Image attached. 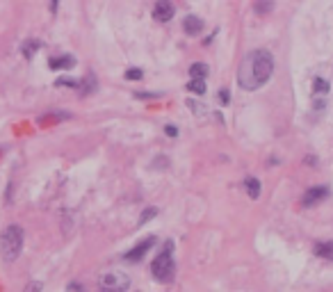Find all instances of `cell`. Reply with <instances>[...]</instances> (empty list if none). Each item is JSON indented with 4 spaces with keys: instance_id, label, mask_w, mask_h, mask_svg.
Segmentation results:
<instances>
[{
    "instance_id": "6da1fadb",
    "label": "cell",
    "mask_w": 333,
    "mask_h": 292,
    "mask_svg": "<svg viewBox=\"0 0 333 292\" xmlns=\"http://www.w3.org/2000/svg\"><path fill=\"white\" fill-rule=\"evenodd\" d=\"M274 73V57L269 50H251L238 71V84L244 91H256L269 82Z\"/></svg>"
},
{
    "instance_id": "7a4b0ae2",
    "label": "cell",
    "mask_w": 333,
    "mask_h": 292,
    "mask_svg": "<svg viewBox=\"0 0 333 292\" xmlns=\"http://www.w3.org/2000/svg\"><path fill=\"white\" fill-rule=\"evenodd\" d=\"M23 240H25L23 228L19 224H10L0 235V256H3V260L14 262L23 251Z\"/></svg>"
},
{
    "instance_id": "3957f363",
    "label": "cell",
    "mask_w": 333,
    "mask_h": 292,
    "mask_svg": "<svg viewBox=\"0 0 333 292\" xmlns=\"http://www.w3.org/2000/svg\"><path fill=\"white\" fill-rule=\"evenodd\" d=\"M171 251H174V242H164L162 251L158 253V256L153 258V262H151V274H153V278L158 283H169L171 278H174V258H171Z\"/></svg>"
},
{
    "instance_id": "277c9868",
    "label": "cell",
    "mask_w": 333,
    "mask_h": 292,
    "mask_svg": "<svg viewBox=\"0 0 333 292\" xmlns=\"http://www.w3.org/2000/svg\"><path fill=\"white\" fill-rule=\"evenodd\" d=\"M130 287V276L124 272H105L98 278L100 292H126Z\"/></svg>"
},
{
    "instance_id": "5b68a950",
    "label": "cell",
    "mask_w": 333,
    "mask_h": 292,
    "mask_svg": "<svg viewBox=\"0 0 333 292\" xmlns=\"http://www.w3.org/2000/svg\"><path fill=\"white\" fill-rule=\"evenodd\" d=\"M153 244H155V238H153V235H151V238H146V240H142V242L137 244V247H133L128 253H126V260H128V262H137V260H142V258H144L146 253H149V249L153 247Z\"/></svg>"
},
{
    "instance_id": "8992f818",
    "label": "cell",
    "mask_w": 333,
    "mask_h": 292,
    "mask_svg": "<svg viewBox=\"0 0 333 292\" xmlns=\"http://www.w3.org/2000/svg\"><path fill=\"white\" fill-rule=\"evenodd\" d=\"M174 16V5L171 0H158L153 5V19L160 21V23H167V21Z\"/></svg>"
},
{
    "instance_id": "52a82bcc",
    "label": "cell",
    "mask_w": 333,
    "mask_h": 292,
    "mask_svg": "<svg viewBox=\"0 0 333 292\" xmlns=\"http://www.w3.org/2000/svg\"><path fill=\"white\" fill-rule=\"evenodd\" d=\"M326 197H328V187L319 185V187H310V189H306V194H303L301 203L306 206V208H310V206H315V203L324 201Z\"/></svg>"
},
{
    "instance_id": "ba28073f",
    "label": "cell",
    "mask_w": 333,
    "mask_h": 292,
    "mask_svg": "<svg viewBox=\"0 0 333 292\" xmlns=\"http://www.w3.org/2000/svg\"><path fill=\"white\" fill-rule=\"evenodd\" d=\"M183 30L187 32L189 37L201 35V32H203V21H201L199 16H194V14L185 16V21H183Z\"/></svg>"
},
{
    "instance_id": "9c48e42d",
    "label": "cell",
    "mask_w": 333,
    "mask_h": 292,
    "mask_svg": "<svg viewBox=\"0 0 333 292\" xmlns=\"http://www.w3.org/2000/svg\"><path fill=\"white\" fill-rule=\"evenodd\" d=\"M48 66L53 71H66V69H73L75 66V60L71 57V55H62V57H53V60L48 62Z\"/></svg>"
},
{
    "instance_id": "30bf717a",
    "label": "cell",
    "mask_w": 333,
    "mask_h": 292,
    "mask_svg": "<svg viewBox=\"0 0 333 292\" xmlns=\"http://www.w3.org/2000/svg\"><path fill=\"white\" fill-rule=\"evenodd\" d=\"M64 119H71V114L48 112V114H44V117H39V126H50V124H57V121H64Z\"/></svg>"
},
{
    "instance_id": "8fae6325",
    "label": "cell",
    "mask_w": 333,
    "mask_h": 292,
    "mask_svg": "<svg viewBox=\"0 0 333 292\" xmlns=\"http://www.w3.org/2000/svg\"><path fill=\"white\" fill-rule=\"evenodd\" d=\"M315 256L324 258V260H333V242H317L315 244Z\"/></svg>"
},
{
    "instance_id": "7c38bea8",
    "label": "cell",
    "mask_w": 333,
    "mask_h": 292,
    "mask_svg": "<svg viewBox=\"0 0 333 292\" xmlns=\"http://www.w3.org/2000/svg\"><path fill=\"white\" fill-rule=\"evenodd\" d=\"M208 73H210V69H208V64H203V62H194V64L189 66V75H192V78L205 80Z\"/></svg>"
},
{
    "instance_id": "4fadbf2b",
    "label": "cell",
    "mask_w": 333,
    "mask_h": 292,
    "mask_svg": "<svg viewBox=\"0 0 333 292\" xmlns=\"http://www.w3.org/2000/svg\"><path fill=\"white\" fill-rule=\"evenodd\" d=\"M244 189H247V194L251 199H258V194H260V180L254 178V176H251V178H247V180H244Z\"/></svg>"
},
{
    "instance_id": "5bb4252c",
    "label": "cell",
    "mask_w": 333,
    "mask_h": 292,
    "mask_svg": "<svg viewBox=\"0 0 333 292\" xmlns=\"http://www.w3.org/2000/svg\"><path fill=\"white\" fill-rule=\"evenodd\" d=\"M187 91H192V94H196V96H203L205 94V80L192 78L187 82Z\"/></svg>"
},
{
    "instance_id": "9a60e30c",
    "label": "cell",
    "mask_w": 333,
    "mask_h": 292,
    "mask_svg": "<svg viewBox=\"0 0 333 292\" xmlns=\"http://www.w3.org/2000/svg\"><path fill=\"white\" fill-rule=\"evenodd\" d=\"M39 48H41V41H37V39H28V41L23 44V55L28 57V60H30V57H32V55H35Z\"/></svg>"
},
{
    "instance_id": "2e32d148",
    "label": "cell",
    "mask_w": 333,
    "mask_h": 292,
    "mask_svg": "<svg viewBox=\"0 0 333 292\" xmlns=\"http://www.w3.org/2000/svg\"><path fill=\"white\" fill-rule=\"evenodd\" d=\"M254 10H256V14H269L274 10V0H256Z\"/></svg>"
},
{
    "instance_id": "e0dca14e",
    "label": "cell",
    "mask_w": 333,
    "mask_h": 292,
    "mask_svg": "<svg viewBox=\"0 0 333 292\" xmlns=\"http://www.w3.org/2000/svg\"><path fill=\"white\" fill-rule=\"evenodd\" d=\"M78 89L82 91V94H91V91H96V80H94V75H91V73L87 75V78L80 82Z\"/></svg>"
},
{
    "instance_id": "ac0fdd59",
    "label": "cell",
    "mask_w": 333,
    "mask_h": 292,
    "mask_svg": "<svg viewBox=\"0 0 333 292\" xmlns=\"http://www.w3.org/2000/svg\"><path fill=\"white\" fill-rule=\"evenodd\" d=\"M313 91H315V94H319V96H324L328 91V82L324 78H315L313 80Z\"/></svg>"
},
{
    "instance_id": "d6986e66",
    "label": "cell",
    "mask_w": 333,
    "mask_h": 292,
    "mask_svg": "<svg viewBox=\"0 0 333 292\" xmlns=\"http://www.w3.org/2000/svg\"><path fill=\"white\" fill-rule=\"evenodd\" d=\"M55 84H57V87H73V89H78V87H80V82H78V80H73V78H57V80H55Z\"/></svg>"
},
{
    "instance_id": "ffe728a7",
    "label": "cell",
    "mask_w": 333,
    "mask_h": 292,
    "mask_svg": "<svg viewBox=\"0 0 333 292\" xmlns=\"http://www.w3.org/2000/svg\"><path fill=\"white\" fill-rule=\"evenodd\" d=\"M155 215H158V208H146L144 213L140 215V226H144L146 222H151V219H153Z\"/></svg>"
},
{
    "instance_id": "44dd1931",
    "label": "cell",
    "mask_w": 333,
    "mask_h": 292,
    "mask_svg": "<svg viewBox=\"0 0 333 292\" xmlns=\"http://www.w3.org/2000/svg\"><path fill=\"white\" fill-rule=\"evenodd\" d=\"M162 94H158V91H135V99H144V101H151V99H160Z\"/></svg>"
},
{
    "instance_id": "7402d4cb",
    "label": "cell",
    "mask_w": 333,
    "mask_h": 292,
    "mask_svg": "<svg viewBox=\"0 0 333 292\" xmlns=\"http://www.w3.org/2000/svg\"><path fill=\"white\" fill-rule=\"evenodd\" d=\"M142 69H128L126 71V80H142Z\"/></svg>"
},
{
    "instance_id": "603a6c76",
    "label": "cell",
    "mask_w": 333,
    "mask_h": 292,
    "mask_svg": "<svg viewBox=\"0 0 333 292\" xmlns=\"http://www.w3.org/2000/svg\"><path fill=\"white\" fill-rule=\"evenodd\" d=\"M66 292H85V285L78 281H71L69 285H66Z\"/></svg>"
},
{
    "instance_id": "cb8c5ba5",
    "label": "cell",
    "mask_w": 333,
    "mask_h": 292,
    "mask_svg": "<svg viewBox=\"0 0 333 292\" xmlns=\"http://www.w3.org/2000/svg\"><path fill=\"white\" fill-rule=\"evenodd\" d=\"M219 103H221V105H229V103H231L229 89H219Z\"/></svg>"
},
{
    "instance_id": "d4e9b609",
    "label": "cell",
    "mask_w": 333,
    "mask_h": 292,
    "mask_svg": "<svg viewBox=\"0 0 333 292\" xmlns=\"http://www.w3.org/2000/svg\"><path fill=\"white\" fill-rule=\"evenodd\" d=\"M23 292H41V283H39V281H32V283H28Z\"/></svg>"
},
{
    "instance_id": "484cf974",
    "label": "cell",
    "mask_w": 333,
    "mask_h": 292,
    "mask_svg": "<svg viewBox=\"0 0 333 292\" xmlns=\"http://www.w3.org/2000/svg\"><path fill=\"white\" fill-rule=\"evenodd\" d=\"M187 108H194V112H196V114H201V112H203V105H199V103H196V101H189L187 99Z\"/></svg>"
},
{
    "instance_id": "4316f807",
    "label": "cell",
    "mask_w": 333,
    "mask_h": 292,
    "mask_svg": "<svg viewBox=\"0 0 333 292\" xmlns=\"http://www.w3.org/2000/svg\"><path fill=\"white\" fill-rule=\"evenodd\" d=\"M164 133L169 135V137H178V128H176V126H167V128H164Z\"/></svg>"
},
{
    "instance_id": "83f0119b",
    "label": "cell",
    "mask_w": 333,
    "mask_h": 292,
    "mask_svg": "<svg viewBox=\"0 0 333 292\" xmlns=\"http://www.w3.org/2000/svg\"><path fill=\"white\" fill-rule=\"evenodd\" d=\"M57 3H60V0H50V12H53V14L57 12Z\"/></svg>"
}]
</instances>
